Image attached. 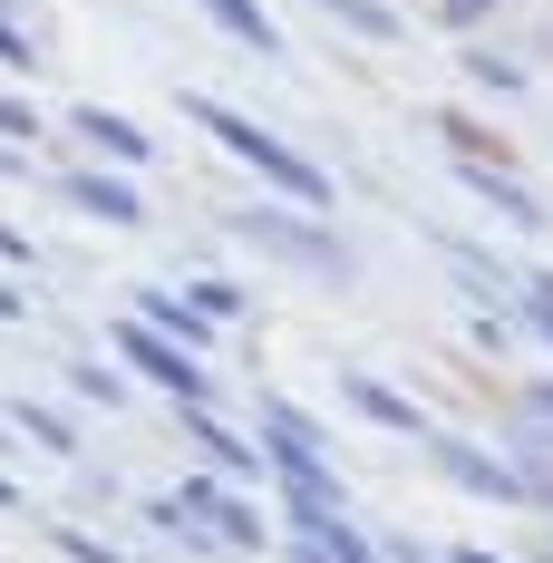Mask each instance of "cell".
<instances>
[{
	"mask_svg": "<svg viewBox=\"0 0 553 563\" xmlns=\"http://www.w3.org/2000/svg\"><path fill=\"white\" fill-rule=\"evenodd\" d=\"M214 126H223V136H233V156H253V166H263V175H281V185H301V195H321V175L301 166V156H281L273 136H253V126H233V117H214Z\"/></svg>",
	"mask_w": 553,
	"mask_h": 563,
	"instance_id": "obj_1",
	"label": "cell"
}]
</instances>
